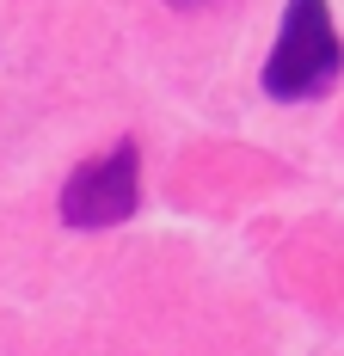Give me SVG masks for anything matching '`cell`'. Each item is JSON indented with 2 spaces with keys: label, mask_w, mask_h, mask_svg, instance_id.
<instances>
[{
  "label": "cell",
  "mask_w": 344,
  "mask_h": 356,
  "mask_svg": "<svg viewBox=\"0 0 344 356\" xmlns=\"http://www.w3.org/2000/svg\"><path fill=\"white\" fill-rule=\"evenodd\" d=\"M166 6H209V0H166Z\"/></svg>",
  "instance_id": "3"
},
{
  "label": "cell",
  "mask_w": 344,
  "mask_h": 356,
  "mask_svg": "<svg viewBox=\"0 0 344 356\" xmlns=\"http://www.w3.org/2000/svg\"><path fill=\"white\" fill-rule=\"evenodd\" d=\"M344 74V37L332 25L326 0H289L283 6V31L265 56V92L276 105H308L326 99Z\"/></svg>",
  "instance_id": "1"
},
{
  "label": "cell",
  "mask_w": 344,
  "mask_h": 356,
  "mask_svg": "<svg viewBox=\"0 0 344 356\" xmlns=\"http://www.w3.org/2000/svg\"><path fill=\"white\" fill-rule=\"evenodd\" d=\"M141 209V147L123 136L93 160H80L62 184V221L68 227H117Z\"/></svg>",
  "instance_id": "2"
}]
</instances>
